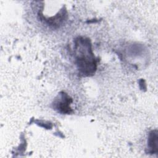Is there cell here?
Here are the masks:
<instances>
[{
  "mask_svg": "<svg viewBox=\"0 0 158 158\" xmlns=\"http://www.w3.org/2000/svg\"><path fill=\"white\" fill-rule=\"evenodd\" d=\"M74 57L78 70L84 76H90L96 70V60L88 38L78 37L75 40Z\"/></svg>",
  "mask_w": 158,
  "mask_h": 158,
  "instance_id": "obj_1",
  "label": "cell"
},
{
  "mask_svg": "<svg viewBox=\"0 0 158 158\" xmlns=\"http://www.w3.org/2000/svg\"><path fill=\"white\" fill-rule=\"evenodd\" d=\"M72 98L65 93L60 92L53 102V107L62 114H70L72 110L70 107Z\"/></svg>",
  "mask_w": 158,
  "mask_h": 158,
  "instance_id": "obj_2",
  "label": "cell"
},
{
  "mask_svg": "<svg viewBox=\"0 0 158 158\" xmlns=\"http://www.w3.org/2000/svg\"><path fill=\"white\" fill-rule=\"evenodd\" d=\"M158 136L157 131L152 130L149 133L148 144L151 153H157L158 151Z\"/></svg>",
  "mask_w": 158,
  "mask_h": 158,
  "instance_id": "obj_3",
  "label": "cell"
}]
</instances>
